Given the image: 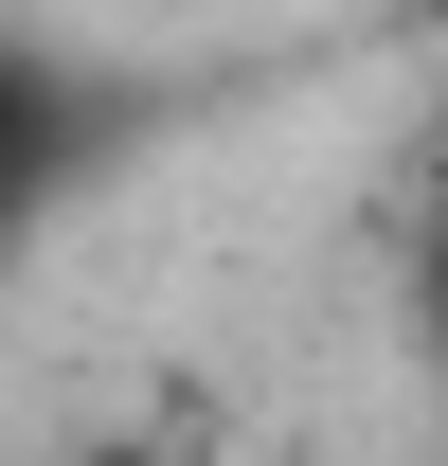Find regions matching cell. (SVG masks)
Segmentation results:
<instances>
[{"mask_svg": "<svg viewBox=\"0 0 448 466\" xmlns=\"http://www.w3.org/2000/svg\"><path fill=\"white\" fill-rule=\"evenodd\" d=\"M431 323H448V233H431Z\"/></svg>", "mask_w": 448, "mask_h": 466, "instance_id": "7a4b0ae2", "label": "cell"}, {"mask_svg": "<svg viewBox=\"0 0 448 466\" xmlns=\"http://www.w3.org/2000/svg\"><path fill=\"white\" fill-rule=\"evenodd\" d=\"M72 466H198V431H90Z\"/></svg>", "mask_w": 448, "mask_h": 466, "instance_id": "6da1fadb", "label": "cell"}]
</instances>
